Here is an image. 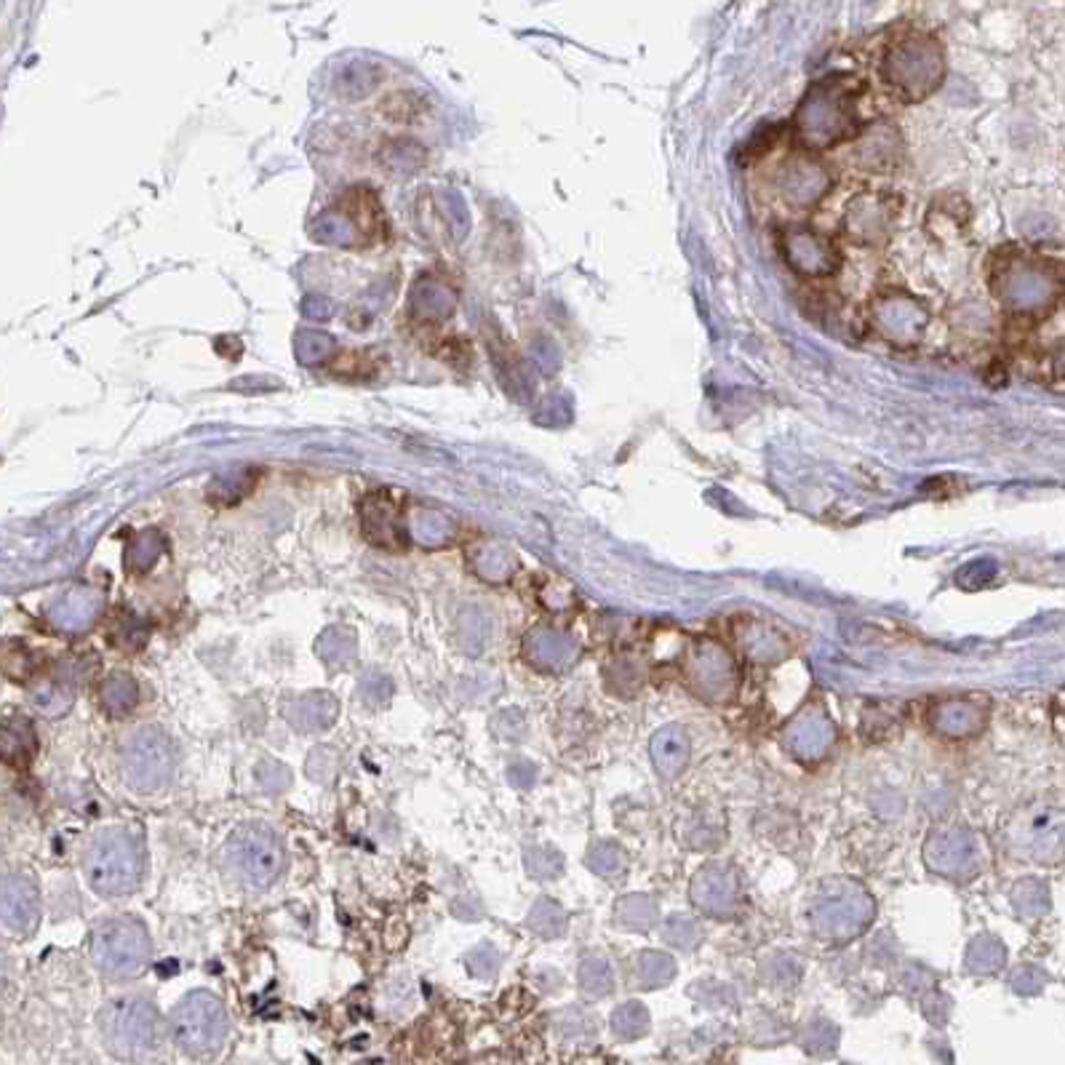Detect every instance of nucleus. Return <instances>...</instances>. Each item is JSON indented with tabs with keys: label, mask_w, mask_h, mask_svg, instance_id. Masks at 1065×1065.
Returning a JSON list of instances; mask_svg holds the SVG:
<instances>
[{
	"label": "nucleus",
	"mask_w": 1065,
	"mask_h": 1065,
	"mask_svg": "<svg viewBox=\"0 0 1065 1065\" xmlns=\"http://www.w3.org/2000/svg\"><path fill=\"white\" fill-rule=\"evenodd\" d=\"M225 858L230 871L251 886H270L286 865V852L268 825H243L227 841Z\"/></svg>",
	"instance_id": "nucleus-6"
},
{
	"label": "nucleus",
	"mask_w": 1065,
	"mask_h": 1065,
	"mask_svg": "<svg viewBox=\"0 0 1065 1065\" xmlns=\"http://www.w3.org/2000/svg\"><path fill=\"white\" fill-rule=\"evenodd\" d=\"M163 551V540L158 537L156 532H145L139 537L132 540L126 551V571L128 575H145V571L152 569V564L158 562Z\"/></svg>",
	"instance_id": "nucleus-14"
},
{
	"label": "nucleus",
	"mask_w": 1065,
	"mask_h": 1065,
	"mask_svg": "<svg viewBox=\"0 0 1065 1065\" xmlns=\"http://www.w3.org/2000/svg\"><path fill=\"white\" fill-rule=\"evenodd\" d=\"M169 1031L182 1052L193 1057H206L222 1050L227 1031H230V1018L217 996L206 994V990H193L171 1012Z\"/></svg>",
	"instance_id": "nucleus-2"
},
{
	"label": "nucleus",
	"mask_w": 1065,
	"mask_h": 1065,
	"mask_svg": "<svg viewBox=\"0 0 1065 1065\" xmlns=\"http://www.w3.org/2000/svg\"><path fill=\"white\" fill-rule=\"evenodd\" d=\"M348 212H350V219H359V225H361V230L363 233H372V236H377L379 230H383V222H379V201L374 199L369 190H359V193H350V203H348Z\"/></svg>",
	"instance_id": "nucleus-16"
},
{
	"label": "nucleus",
	"mask_w": 1065,
	"mask_h": 1065,
	"mask_svg": "<svg viewBox=\"0 0 1065 1065\" xmlns=\"http://www.w3.org/2000/svg\"><path fill=\"white\" fill-rule=\"evenodd\" d=\"M38 737L27 718L14 716L0 722V761L14 769H24L35 759Z\"/></svg>",
	"instance_id": "nucleus-11"
},
{
	"label": "nucleus",
	"mask_w": 1065,
	"mask_h": 1065,
	"mask_svg": "<svg viewBox=\"0 0 1065 1065\" xmlns=\"http://www.w3.org/2000/svg\"><path fill=\"white\" fill-rule=\"evenodd\" d=\"M342 361H348V366H337V372L350 379H372L377 372L374 361H369L363 353H342Z\"/></svg>",
	"instance_id": "nucleus-21"
},
{
	"label": "nucleus",
	"mask_w": 1065,
	"mask_h": 1065,
	"mask_svg": "<svg viewBox=\"0 0 1065 1065\" xmlns=\"http://www.w3.org/2000/svg\"><path fill=\"white\" fill-rule=\"evenodd\" d=\"M337 767H340V756H337L331 748H318L316 754L307 759V774H310V778H316V780H321V783L335 778Z\"/></svg>",
	"instance_id": "nucleus-20"
},
{
	"label": "nucleus",
	"mask_w": 1065,
	"mask_h": 1065,
	"mask_svg": "<svg viewBox=\"0 0 1065 1065\" xmlns=\"http://www.w3.org/2000/svg\"><path fill=\"white\" fill-rule=\"evenodd\" d=\"M361 526L363 534L372 540L374 545L387 547V551H398L404 545L401 540V523H398V505L387 491L369 495L361 505Z\"/></svg>",
	"instance_id": "nucleus-9"
},
{
	"label": "nucleus",
	"mask_w": 1065,
	"mask_h": 1065,
	"mask_svg": "<svg viewBox=\"0 0 1065 1065\" xmlns=\"http://www.w3.org/2000/svg\"><path fill=\"white\" fill-rule=\"evenodd\" d=\"M41 916L38 890L22 873H0V927L11 932H33Z\"/></svg>",
	"instance_id": "nucleus-7"
},
{
	"label": "nucleus",
	"mask_w": 1065,
	"mask_h": 1065,
	"mask_svg": "<svg viewBox=\"0 0 1065 1065\" xmlns=\"http://www.w3.org/2000/svg\"><path fill=\"white\" fill-rule=\"evenodd\" d=\"M0 668L9 679L14 681H27L30 673H33V655L24 649L22 644H9L3 652H0Z\"/></svg>",
	"instance_id": "nucleus-17"
},
{
	"label": "nucleus",
	"mask_w": 1065,
	"mask_h": 1065,
	"mask_svg": "<svg viewBox=\"0 0 1065 1065\" xmlns=\"http://www.w3.org/2000/svg\"><path fill=\"white\" fill-rule=\"evenodd\" d=\"M177 764L180 756L174 743L156 726L137 732L123 750V778L139 793H158L169 788L177 774Z\"/></svg>",
	"instance_id": "nucleus-5"
},
{
	"label": "nucleus",
	"mask_w": 1065,
	"mask_h": 1065,
	"mask_svg": "<svg viewBox=\"0 0 1065 1065\" xmlns=\"http://www.w3.org/2000/svg\"><path fill=\"white\" fill-rule=\"evenodd\" d=\"M139 705V683L132 679L128 673H110L107 679L100 683V707L107 716L123 718Z\"/></svg>",
	"instance_id": "nucleus-12"
},
{
	"label": "nucleus",
	"mask_w": 1065,
	"mask_h": 1065,
	"mask_svg": "<svg viewBox=\"0 0 1065 1065\" xmlns=\"http://www.w3.org/2000/svg\"><path fill=\"white\" fill-rule=\"evenodd\" d=\"M257 783L268 793H283L292 785V774L286 772V767L275 764V761H262L260 769H257Z\"/></svg>",
	"instance_id": "nucleus-19"
},
{
	"label": "nucleus",
	"mask_w": 1065,
	"mask_h": 1065,
	"mask_svg": "<svg viewBox=\"0 0 1065 1065\" xmlns=\"http://www.w3.org/2000/svg\"><path fill=\"white\" fill-rule=\"evenodd\" d=\"M337 711L340 707L329 692H310L288 703L283 716L299 732H326L337 722Z\"/></svg>",
	"instance_id": "nucleus-10"
},
{
	"label": "nucleus",
	"mask_w": 1065,
	"mask_h": 1065,
	"mask_svg": "<svg viewBox=\"0 0 1065 1065\" xmlns=\"http://www.w3.org/2000/svg\"><path fill=\"white\" fill-rule=\"evenodd\" d=\"M83 871L97 895H128L137 890L145 873V847L128 830H104L91 841Z\"/></svg>",
	"instance_id": "nucleus-1"
},
{
	"label": "nucleus",
	"mask_w": 1065,
	"mask_h": 1065,
	"mask_svg": "<svg viewBox=\"0 0 1065 1065\" xmlns=\"http://www.w3.org/2000/svg\"><path fill=\"white\" fill-rule=\"evenodd\" d=\"M150 934L137 919H110L91 938V959L110 977H134L150 962Z\"/></svg>",
	"instance_id": "nucleus-4"
},
{
	"label": "nucleus",
	"mask_w": 1065,
	"mask_h": 1065,
	"mask_svg": "<svg viewBox=\"0 0 1065 1065\" xmlns=\"http://www.w3.org/2000/svg\"><path fill=\"white\" fill-rule=\"evenodd\" d=\"M102 612V593L94 588H72L48 607V623L57 631L81 633L94 625Z\"/></svg>",
	"instance_id": "nucleus-8"
},
{
	"label": "nucleus",
	"mask_w": 1065,
	"mask_h": 1065,
	"mask_svg": "<svg viewBox=\"0 0 1065 1065\" xmlns=\"http://www.w3.org/2000/svg\"><path fill=\"white\" fill-rule=\"evenodd\" d=\"M361 698L366 700L369 705H374V707L390 703V698H393V681L387 679V676L369 673L366 679L361 681Z\"/></svg>",
	"instance_id": "nucleus-18"
},
{
	"label": "nucleus",
	"mask_w": 1065,
	"mask_h": 1065,
	"mask_svg": "<svg viewBox=\"0 0 1065 1065\" xmlns=\"http://www.w3.org/2000/svg\"><path fill=\"white\" fill-rule=\"evenodd\" d=\"M104 1046L121 1061H139L158 1042L156 1007L139 996H123L110 1001L100 1015Z\"/></svg>",
	"instance_id": "nucleus-3"
},
{
	"label": "nucleus",
	"mask_w": 1065,
	"mask_h": 1065,
	"mask_svg": "<svg viewBox=\"0 0 1065 1065\" xmlns=\"http://www.w3.org/2000/svg\"><path fill=\"white\" fill-rule=\"evenodd\" d=\"M76 692H78V689L72 687V683H67L59 676L57 681H48V683H43V687L35 689L33 700H35V705H38V711L46 713V716H59V713H65L67 707L72 705V700H76Z\"/></svg>",
	"instance_id": "nucleus-15"
},
{
	"label": "nucleus",
	"mask_w": 1065,
	"mask_h": 1065,
	"mask_svg": "<svg viewBox=\"0 0 1065 1065\" xmlns=\"http://www.w3.org/2000/svg\"><path fill=\"white\" fill-rule=\"evenodd\" d=\"M316 652L326 665H344L353 660L355 652H359V638L344 625L326 627L321 636H318Z\"/></svg>",
	"instance_id": "nucleus-13"
}]
</instances>
